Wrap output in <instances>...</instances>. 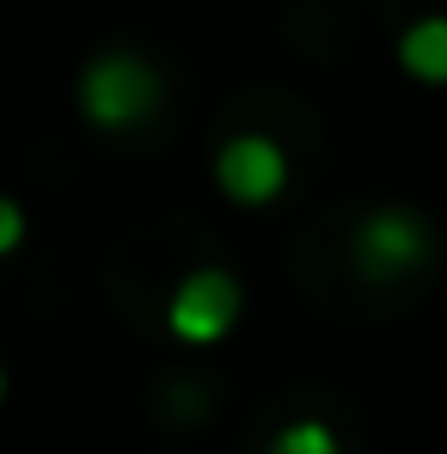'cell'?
Wrapping results in <instances>:
<instances>
[{"instance_id":"cell-1","label":"cell","mask_w":447,"mask_h":454,"mask_svg":"<svg viewBox=\"0 0 447 454\" xmlns=\"http://www.w3.org/2000/svg\"><path fill=\"white\" fill-rule=\"evenodd\" d=\"M166 98V80L153 62L129 56V50H104L98 62H86L80 74V117L104 136H123L135 123H148Z\"/></svg>"},{"instance_id":"cell-2","label":"cell","mask_w":447,"mask_h":454,"mask_svg":"<svg viewBox=\"0 0 447 454\" xmlns=\"http://www.w3.org/2000/svg\"><path fill=\"white\" fill-rule=\"evenodd\" d=\"M429 227L417 222L411 209H374L356 222L350 233V264H356V277H368V283H398V277H411V270H423L429 264Z\"/></svg>"},{"instance_id":"cell-3","label":"cell","mask_w":447,"mask_h":454,"mask_svg":"<svg viewBox=\"0 0 447 454\" xmlns=\"http://www.w3.org/2000/svg\"><path fill=\"white\" fill-rule=\"evenodd\" d=\"M239 283L227 277V270H190L178 289H172V301H166V325H172V338L178 344H221L227 332L239 325Z\"/></svg>"},{"instance_id":"cell-4","label":"cell","mask_w":447,"mask_h":454,"mask_svg":"<svg viewBox=\"0 0 447 454\" xmlns=\"http://www.w3.org/2000/svg\"><path fill=\"white\" fill-rule=\"evenodd\" d=\"M215 184H221L227 203H245V209H264L289 191V153L276 148L270 136H233L215 153Z\"/></svg>"},{"instance_id":"cell-5","label":"cell","mask_w":447,"mask_h":454,"mask_svg":"<svg viewBox=\"0 0 447 454\" xmlns=\"http://www.w3.org/2000/svg\"><path fill=\"white\" fill-rule=\"evenodd\" d=\"M398 68L411 80H423V86H447V19L442 12L405 25V37H398Z\"/></svg>"},{"instance_id":"cell-6","label":"cell","mask_w":447,"mask_h":454,"mask_svg":"<svg viewBox=\"0 0 447 454\" xmlns=\"http://www.w3.org/2000/svg\"><path fill=\"white\" fill-rule=\"evenodd\" d=\"M270 454H343V449H337V430L325 418H295L270 436Z\"/></svg>"},{"instance_id":"cell-7","label":"cell","mask_w":447,"mask_h":454,"mask_svg":"<svg viewBox=\"0 0 447 454\" xmlns=\"http://www.w3.org/2000/svg\"><path fill=\"white\" fill-rule=\"evenodd\" d=\"M25 246V209L12 197H0V258H12Z\"/></svg>"},{"instance_id":"cell-8","label":"cell","mask_w":447,"mask_h":454,"mask_svg":"<svg viewBox=\"0 0 447 454\" xmlns=\"http://www.w3.org/2000/svg\"><path fill=\"white\" fill-rule=\"evenodd\" d=\"M0 399H6V369H0Z\"/></svg>"}]
</instances>
